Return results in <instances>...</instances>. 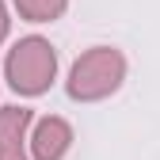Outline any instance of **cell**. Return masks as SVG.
<instances>
[{
  "instance_id": "cell-1",
  "label": "cell",
  "mask_w": 160,
  "mask_h": 160,
  "mask_svg": "<svg viewBox=\"0 0 160 160\" xmlns=\"http://www.w3.org/2000/svg\"><path fill=\"white\" fill-rule=\"evenodd\" d=\"M122 80H126V53L114 46H92L72 61L65 92L76 103H99L122 88Z\"/></svg>"
},
{
  "instance_id": "cell-2",
  "label": "cell",
  "mask_w": 160,
  "mask_h": 160,
  "mask_svg": "<svg viewBox=\"0 0 160 160\" xmlns=\"http://www.w3.org/2000/svg\"><path fill=\"white\" fill-rule=\"evenodd\" d=\"M4 76H8V88L27 99L50 92V84L57 80V50L50 46V38L42 34L19 38L4 57Z\"/></svg>"
},
{
  "instance_id": "cell-3",
  "label": "cell",
  "mask_w": 160,
  "mask_h": 160,
  "mask_svg": "<svg viewBox=\"0 0 160 160\" xmlns=\"http://www.w3.org/2000/svg\"><path fill=\"white\" fill-rule=\"evenodd\" d=\"M31 126L27 107H0V160H31Z\"/></svg>"
},
{
  "instance_id": "cell-4",
  "label": "cell",
  "mask_w": 160,
  "mask_h": 160,
  "mask_svg": "<svg viewBox=\"0 0 160 160\" xmlns=\"http://www.w3.org/2000/svg\"><path fill=\"white\" fill-rule=\"evenodd\" d=\"M72 149V126L57 114H46L31 126V160H65Z\"/></svg>"
},
{
  "instance_id": "cell-5",
  "label": "cell",
  "mask_w": 160,
  "mask_h": 160,
  "mask_svg": "<svg viewBox=\"0 0 160 160\" xmlns=\"http://www.w3.org/2000/svg\"><path fill=\"white\" fill-rule=\"evenodd\" d=\"M12 4L27 23H53V19L65 15L69 0H12Z\"/></svg>"
},
{
  "instance_id": "cell-6",
  "label": "cell",
  "mask_w": 160,
  "mask_h": 160,
  "mask_svg": "<svg viewBox=\"0 0 160 160\" xmlns=\"http://www.w3.org/2000/svg\"><path fill=\"white\" fill-rule=\"evenodd\" d=\"M8 31H12V15H8V4L0 0V42L8 38Z\"/></svg>"
}]
</instances>
